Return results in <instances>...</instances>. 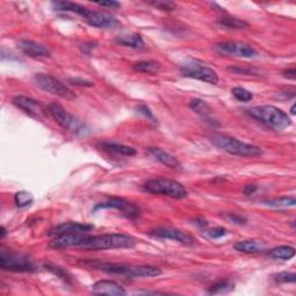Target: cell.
Segmentation results:
<instances>
[{
  "label": "cell",
  "mask_w": 296,
  "mask_h": 296,
  "mask_svg": "<svg viewBox=\"0 0 296 296\" xmlns=\"http://www.w3.org/2000/svg\"><path fill=\"white\" fill-rule=\"evenodd\" d=\"M69 82H71V84L74 85V86H80V87H92V86H94L93 81L84 80V79H80V78H71V79H69Z\"/></svg>",
  "instance_id": "8d00e7d4"
},
{
  "label": "cell",
  "mask_w": 296,
  "mask_h": 296,
  "mask_svg": "<svg viewBox=\"0 0 296 296\" xmlns=\"http://www.w3.org/2000/svg\"><path fill=\"white\" fill-rule=\"evenodd\" d=\"M234 249L239 252L243 254H258L262 252L264 249V244L256 241H242V242L235 243Z\"/></svg>",
  "instance_id": "7402d4cb"
},
{
  "label": "cell",
  "mask_w": 296,
  "mask_h": 296,
  "mask_svg": "<svg viewBox=\"0 0 296 296\" xmlns=\"http://www.w3.org/2000/svg\"><path fill=\"white\" fill-rule=\"evenodd\" d=\"M257 185H255V184H249V185H246V188H244V190H243V192H244V195H247V196H250V195H254V193L257 191Z\"/></svg>",
  "instance_id": "f35d334b"
},
{
  "label": "cell",
  "mask_w": 296,
  "mask_h": 296,
  "mask_svg": "<svg viewBox=\"0 0 296 296\" xmlns=\"http://www.w3.org/2000/svg\"><path fill=\"white\" fill-rule=\"evenodd\" d=\"M227 232L228 231H227L226 228L216 227V228H212V229L205 230L204 235L211 240H216V239L222 238V236H224V235H227Z\"/></svg>",
  "instance_id": "1f68e13d"
},
{
  "label": "cell",
  "mask_w": 296,
  "mask_h": 296,
  "mask_svg": "<svg viewBox=\"0 0 296 296\" xmlns=\"http://www.w3.org/2000/svg\"><path fill=\"white\" fill-rule=\"evenodd\" d=\"M214 49L219 53L222 54H234V56L242 57V58H255L257 56L256 51L251 45L247 43L240 42H222L219 43L214 46Z\"/></svg>",
  "instance_id": "30bf717a"
},
{
  "label": "cell",
  "mask_w": 296,
  "mask_h": 296,
  "mask_svg": "<svg viewBox=\"0 0 296 296\" xmlns=\"http://www.w3.org/2000/svg\"><path fill=\"white\" fill-rule=\"evenodd\" d=\"M249 115L254 117L256 121L265 124L268 128L274 130H283L289 128L291 125L290 117L281 109L273 105H262L255 106L248 110Z\"/></svg>",
  "instance_id": "277c9868"
},
{
  "label": "cell",
  "mask_w": 296,
  "mask_h": 296,
  "mask_svg": "<svg viewBox=\"0 0 296 296\" xmlns=\"http://www.w3.org/2000/svg\"><path fill=\"white\" fill-rule=\"evenodd\" d=\"M136 247V240L126 234H103L88 236L80 248L87 251L110 250V249H131Z\"/></svg>",
  "instance_id": "7a4b0ae2"
},
{
  "label": "cell",
  "mask_w": 296,
  "mask_h": 296,
  "mask_svg": "<svg viewBox=\"0 0 296 296\" xmlns=\"http://www.w3.org/2000/svg\"><path fill=\"white\" fill-rule=\"evenodd\" d=\"M106 208H112V210L123 212L124 215L131 219L137 218V216L140 214V210L136 206V205L123 198H110L109 200L104 201V203L97 204L96 206L94 207V211L106 210Z\"/></svg>",
  "instance_id": "7c38bea8"
},
{
  "label": "cell",
  "mask_w": 296,
  "mask_h": 296,
  "mask_svg": "<svg viewBox=\"0 0 296 296\" xmlns=\"http://www.w3.org/2000/svg\"><path fill=\"white\" fill-rule=\"evenodd\" d=\"M94 229L93 224L87 223H79V222H64L58 224L53 229H51L49 235L51 236H59L65 234H88L89 231Z\"/></svg>",
  "instance_id": "9a60e30c"
},
{
  "label": "cell",
  "mask_w": 296,
  "mask_h": 296,
  "mask_svg": "<svg viewBox=\"0 0 296 296\" xmlns=\"http://www.w3.org/2000/svg\"><path fill=\"white\" fill-rule=\"evenodd\" d=\"M290 113H291V115H295V104L291 105V108H290Z\"/></svg>",
  "instance_id": "ee69618b"
},
{
  "label": "cell",
  "mask_w": 296,
  "mask_h": 296,
  "mask_svg": "<svg viewBox=\"0 0 296 296\" xmlns=\"http://www.w3.org/2000/svg\"><path fill=\"white\" fill-rule=\"evenodd\" d=\"M283 77L287 78V79H291V80H294L295 77H296V70L294 67H291V69H288L286 71H283Z\"/></svg>",
  "instance_id": "60d3db41"
},
{
  "label": "cell",
  "mask_w": 296,
  "mask_h": 296,
  "mask_svg": "<svg viewBox=\"0 0 296 296\" xmlns=\"http://www.w3.org/2000/svg\"><path fill=\"white\" fill-rule=\"evenodd\" d=\"M154 238H159L163 240H172L177 241V242L183 243V244H192L193 239L190 235L185 234V232L181 231L179 229H173V228H157L149 232Z\"/></svg>",
  "instance_id": "2e32d148"
},
{
  "label": "cell",
  "mask_w": 296,
  "mask_h": 296,
  "mask_svg": "<svg viewBox=\"0 0 296 296\" xmlns=\"http://www.w3.org/2000/svg\"><path fill=\"white\" fill-rule=\"evenodd\" d=\"M132 67L134 71H137V72L146 74H155L159 72L160 70V63H157L155 61H140L134 63Z\"/></svg>",
  "instance_id": "cb8c5ba5"
},
{
  "label": "cell",
  "mask_w": 296,
  "mask_h": 296,
  "mask_svg": "<svg viewBox=\"0 0 296 296\" xmlns=\"http://www.w3.org/2000/svg\"><path fill=\"white\" fill-rule=\"evenodd\" d=\"M268 256L273 259L289 260L295 256V249L289 246H281L268 251Z\"/></svg>",
  "instance_id": "d4e9b609"
},
{
  "label": "cell",
  "mask_w": 296,
  "mask_h": 296,
  "mask_svg": "<svg viewBox=\"0 0 296 296\" xmlns=\"http://www.w3.org/2000/svg\"><path fill=\"white\" fill-rule=\"evenodd\" d=\"M211 141L216 147L231 154V155L257 157L263 154L262 148L258 147V146L243 143V141L236 139V138L224 136V134H213L211 136Z\"/></svg>",
  "instance_id": "3957f363"
},
{
  "label": "cell",
  "mask_w": 296,
  "mask_h": 296,
  "mask_svg": "<svg viewBox=\"0 0 296 296\" xmlns=\"http://www.w3.org/2000/svg\"><path fill=\"white\" fill-rule=\"evenodd\" d=\"M149 5L156 7L157 10L171 12L177 9V5L173 2H169V0H154V2H149Z\"/></svg>",
  "instance_id": "4dcf8cb0"
},
{
  "label": "cell",
  "mask_w": 296,
  "mask_h": 296,
  "mask_svg": "<svg viewBox=\"0 0 296 296\" xmlns=\"http://www.w3.org/2000/svg\"><path fill=\"white\" fill-rule=\"evenodd\" d=\"M116 42L118 43V44L123 46H129V48H133V49H141L144 48L145 45L144 39L139 34H131V35L120 36L116 38Z\"/></svg>",
  "instance_id": "44dd1931"
},
{
  "label": "cell",
  "mask_w": 296,
  "mask_h": 296,
  "mask_svg": "<svg viewBox=\"0 0 296 296\" xmlns=\"http://www.w3.org/2000/svg\"><path fill=\"white\" fill-rule=\"evenodd\" d=\"M227 71L235 74H247V76H252V71L249 67H241V66H230L228 67Z\"/></svg>",
  "instance_id": "d590c367"
},
{
  "label": "cell",
  "mask_w": 296,
  "mask_h": 296,
  "mask_svg": "<svg viewBox=\"0 0 296 296\" xmlns=\"http://www.w3.org/2000/svg\"><path fill=\"white\" fill-rule=\"evenodd\" d=\"M34 84L39 88L45 90V92L53 94L59 97L66 98V100H74L76 94L71 90L65 84H63L61 80L46 73H37L33 78Z\"/></svg>",
  "instance_id": "8992f818"
},
{
  "label": "cell",
  "mask_w": 296,
  "mask_h": 296,
  "mask_svg": "<svg viewBox=\"0 0 296 296\" xmlns=\"http://www.w3.org/2000/svg\"><path fill=\"white\" fill-rule=\"evenodd\" d=\"M182 76L187 78L197 79V80L216 85L219 82V76L211 67H207L197 61H190L187 64L181 66Z\"/></svg>",
  "instance_id": "52a82bcc"
},
{
  "label": "cell",
  "mask_w": 296,
  "mask_h": 296,
  "mask_svg": "<svg viewBox=\"0 0 296 296\" xmlns=\"http://www.w3.org/2000/svg\"><path fill=\"white\" fill-rule=\"evenodd\" d=\"M85 21L88 25L95 27V28H115V27L120 26L118 20L115 19L111 15L100 13V12H94L87 9L86 12L82 15Z\"/></svg>",
  "instance_id": "4fadbf2b"
},
{
  "label": "cell",
  "mask_w": 296,
  "mask_h": 296,
  "mask_svg": "<svg viewBox=\"0 0 296 296\" xmlns=\"http://www.w3.org/2000/svg\"><path fill=\"white\" fill-rule=\"evenodd\" d=\"M195 223L198 224L199 227H207V224H208V222L205 219H197Z\"/></svg>",
  "instance_id": "b9f144b4"
},
{
  "label": "cell",
  "mask_w": 296,
  "mask_h": 296,
  "mask_svg": "<svg viewBox=\"0 0 296 296\" xmlns=\"http://www.w3.org/2000/svg\"><path fill=\"white\" fill-rule=\"evenodd\" d=\"M101 147L106 152L121 154V155H125V156H133L137 154V151L133 147H130V146L122 145V144L103 143L101 145Z\"/></svg>",
  "instance_id": "603a6c76"
},
{
  "label": "cell",
  "mask_w": 296,
  "mask_h": 296,
  "mask_svg": "<svg viewBox=\"0 0 296 296\" xmlns=\"http://www.w3.org/2000/svg\"><path fill=\"white\" fill-rule=\"evenodd\" d=\"M18 48L27 56L33 58H45L50 57L51 52L46 46L39 44L37 42L29 41V39H21L18 42Z\"/></svg>",
  "instance_id": "e0dca14e"
},
{
  "label": "cell",
  "mask_w": 296,
  "mask_h": 296,
  "mask_svg": "<svg viewBox=\"0 0 296 296\" xmlns=\"http://www.w3.org/2000/svg\"><path fill=\"white\" fill-rule=\"evenodd\" d=\"M265 204L267 205V206L277 207V208L293 207L296 204V199L294 198V197H281V198L266 200Z\"/></svg>",
  "instance_id": "83f0119b"
},
{
  "label": "cell",
  "mask_w": 296,
  "mask_h": 296,
  "mask_svg": "<svg viewBox=\"0 0 296 296\" xmlns=\"http://www.w3.org/2000/svg\"><path fill=\"white\" fill-rule=\"evenodd\" d=\"M274 280L277 282H281V283L295 282L296 275L295 273H290V272H281V273H278L277 275H275Z\"/></svg>",
  "instance_id": "d6a6232c"
},
{
  "label": "cell",
  "mask_w": 296,
  "mask_h": 296,
  "mask_svg": "<svg viewBox=\"0 0 296 296\" xmlns=\"http://www.w3.org/2000/svg\"><path fill=\"white\" fill-rule=\"evenodd\" d=\"M45 267L48 268L49 271L52 272V273H54L56 275H58L59 278L64 280V281H69V280H70V275L67 274L64 270H62L61 267L54 266V265H49V264H48V265H45Z\"/></svg>",
  "instance_id": "e575fe53"
},
{
  "label": "cell",
  "mask_w": 296,
  "mask_h": 296,
  "mask_svg": "<svg viewBox=\"0 0 296 296\" xmlns=\"http://www.w3.org/2000/svg\"><path fill=\"white\" fill-rule=\"evenodd\" d=\"M148 154L153 156L156 161H159L164 165H167L169 168L172 169H182V164L175 156H172L171 154L164 152L163 149L157 148V147H149Z\"/></svg>",
  "instance_id": "d6986e66"
},
{
  "label": "cell",
  "mask_w": 296,
  "mask_h": 296,
  "mask_svg": "<svg viewBox=\"0 0 296 296\" xmlns=\"http://www.w3.org/2000/svg\"><path fill=\"white\" fill-rule=\"evenodd\" d=\"M14 201L19 208H26L34 203V196L28 191H19L15 193Z\"/></svg>",
  "instance_id": "4316f807"
},
{
  "label": "cell",
  "mask_w": 296,
  "mask_h": 296,
  "mask_svg": "<svg viewBox=\"0 0 296 296\" xmlns=\"http://www.w3.org/2000/svg\"><path fill=\"white\" fill-rule=\"evenodd\" d=\"M98 6L102 7H111V9H115V7H120L121 4L118 2H113V0H109V2H98L96 3Z\"/></svg>",
  "instance_id": "74e56055"
},
{
  "label": "cell",
  "mask_w": 296,
  "mask_h": 296,
  "mask_svg": "<svg viewBox=\"0 0 296 296\" xmlns=\"http://www.w3.org/2000/svg\"><path fill=\"white\" fill-rule=\"evenodd\" d=\"M84 265L90 266L106 273L123 275L128 278H153L162 274L161 268L152 265H125L118 263H102V262H84Z\"/></svg>",
  "instance_id": "6da1fadb"
},
{
  "label": "cell",
  "mask_w": 296,
  "mask_h": 296,
  "mask_svg": "<svg viewBox=\"0 0 296 296\" xmlns=\"http://www.w3.org/2000/svg\"><path fill=\"white\" fill-rule=\"evenodd\" d=\"M231 94L236 100H239L241 102H249L254 98L252 93L249 92L248 89L243 88V87H234V88L231 89Z\"/></svg>",
  "instance_id": "f546056e"
},
{
  "label": "cell",
  "mask_w": 296,
  "mask_h": 296,
  "mask_svg": "<svg viewBox=\"0 0 296 296\" xmlns=\"http://www.w3.org/2000/svg\"><path fill=\"white\" fill-rule=\"evenodd\" d=\"M5 235H6V229H5V227H2V239L5 238Z\"/></svg>",
  "instance_id": "7bdbcfd3"
},
{
  "label": "cell",
  "mask_w": 296,
  "mask_h": 296,
  "mask_svg": "<svg viewBox=\"0 0 296 296\" xmlns=\"http://www.w3.org/2000/svg\"><path fill=\"white\" fill-rule=\"evenodd\" d=\"M218 23L220 26L224 27V28L228 29H244L248 27V22L243 21V20L238 19V18H232V17H223L219 19Z\"/></svg>",
  "instance_id": "484cf974"
},
{
  "label": "cell",
  "mask_w": 296,
  "mask_h": 296,
  "mask_svg": "<svg viewBox=\"0 0 296 296\" xmlns=\"http://www.w3.org/2000/svg\"><path fill=\"white\" fill-rule=\"evenodd\" d=\"M48 111L54 121L57 122L58 125H61L64 130L69 131H78L80 128V122L76 117L71 115L69 111L63 108L58 103H51L48 105Z\"/></svg>",
  "instance_id": "9c48e42d"
},
{
  "label": "cell",
  "mask_w": 296,
  "mask_h": 296,
  "mask_svg": "<svg viewBox=\"0 0 296 296\" xmlns=\"http://www.w3.org/2000/svg\"><path fill=\"white\" fill-rule=\"evenodd\" d=\"M0 267H2L4 271L13 272L35 271L33 262H31L26 255L5 250H2V255H0Z\"/></svg>",
  "instance_id": "ba28073f"
},
{
  "label": "cell",
  "mask_w": 296,
  "mask_h": 296,
  "mask_svg": "<svg viewBox=\"0 0 296 296\" xmlns=\"http://www.w3.org/2000/svg\"><path fill=\"white\" fill-rule=\"evenodd\" d=\"M138 110H139V112H140V113H144V115H145L146 117L151 118V120H154V117H153V115H152L151 110H149L146 105H140V106H138Z\"/></svg>",
  "instance_id": "ab89813d"
},
{
  "label": "cell",
  "mask_w": 296,
  "mask_h": 296,
  "mask_svg": "<svg viewBox=\"0 0 296 296\" xmlns=\"http://www.w3.org/2000/svg\"><path fill=\"white\" fill-rule=\"evenodd\" d=\"M226 219L228 221H230V222H232V223L240 224V226L241 224H242V226L243 224H247V222H248L246 216L236 214V213H228V214H226Z\"/></svg>",
  "instance_id": "836d02e7"
},
{
  "label": "cell",
  "mask_w": 296,
  "mask_h": 296,
  "mask_svg": "<svg viewBox=\"0 0 296 296\" xmlns=\"http://www.w3.org/2000/svg\"><path fill=\"white\" fill-rule=\"evenodd\" d=\"M144 190L152 195L167 196L173 199H184L188 197V190L180 182L169 179H154L144 184Z\"/></svg>",
  "instance_id": "5b68a950"
},
{
  "label": "cell",
  "mask_w": 296,
  "mask_h": 296,
  "mask_svg": "<svg viewBox=\"0 0 296 296\" xmlns=\"http://www.w3.org/2000/svg\"><path fill=\"white\" fill-rule=\"evenodd\" d=\"M13 104L17 105L19 109L23 110L27 115L35 118V120H44L46 112H49L38 101L28 96L18 95L13 97Z\"/></svg>",
  "instance_id": "8fae6325"
},
{
  "label": "cell",
  "mask_w": 296,
  "mask_h": 296,
  "mask_svg": "<svg viewBox=\"0 0 296 296\" xmlns=\"http://www.w3.org/2000/svg\"><path fill=\"white\" fill-rule=\"evenodd\" d=\"M92 291L98 295H125L126 291L120 283L112 280H100L92 286Z\"/></svg>",
  "instance_id": "ac0fdd59"
},
{
  "label": "cell",
  "mask_w": 296,
  "mask_h": 296,
  "mask_svg": "<svg viewBox=\"0 0 296 296\" xmlns=\"http://www.w3.org/2000/svg\"><path fill=\"white\" fill-rule=\"evenodd\" d=\"M88 239L87 234H65L54 236V239L50 242V248L61 250L70 247H81L85 243V241Z\"/></svg>",
  "instance_id": "5bb4252c"
},
{
  "label": "cell",
  "mask_w": 296,
  "mask_h": 296,
  "mask_svg": "<svg viewBox=\"0 0 296 296\" xmlns=\"http://www.w3.org/2000/svg\"><path fill=\"white\" fill-rule=\"evenodd\" d=\"M234 282H231L230 280H220V281L215 282L214 285H212L208 293L210 294H221V293H228V291L232 290L234 288Z\"/></svg>",
  "instance_id": "f1b7e54d"
},
{
  "label": "cell",
  "mask_w": 296,
  "mask_h": 296,
  "mask_svg": "<svg viewBox=\"0 0 296 296\" xmlns=\"http://www.w3.org/2000/svg\"><path fill=\"white\" fill-rule=\"evenodd\" d=\"M189 105H190V108L196 113H198V115L205 118V120H206L207 122H211L212 123V109H211V106L206 103V102L200 100V98H193V100H191L190 104Z\"/></svg>",
  "instance_id": "ffe728a7"
}]
</instances>
